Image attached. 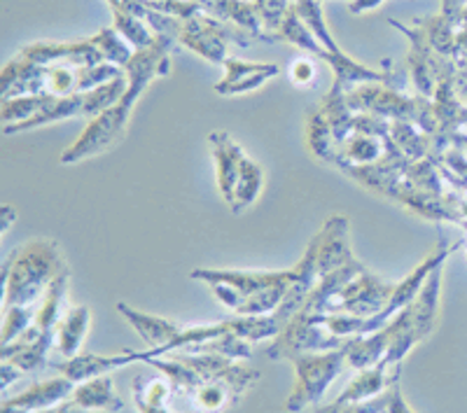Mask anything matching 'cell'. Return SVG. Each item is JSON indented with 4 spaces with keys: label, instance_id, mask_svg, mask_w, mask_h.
<instances>
[{
    "label": "cell",
    "instance_id": "6",
    "mask_svg": "<svg viewBox=\"0 0 467 413\" xmlns=\"http://www.w3.org/2000/svg\"><path fill=\"white\" fill-rule=\"evenodd\" d=\"M346 341L335 336L323 325L314 323L311 318L297 313L292 323L278 334L276 339L266 346V357L271 360H287L290 362L295 356H302V353H323V350H335L341 348Z\"/></svg>",
    "mask_w": 467,
    "mask_h": 413
},
{
    "label": "cell",
    "instance_id": "34",
    "mask_svg": "<svg viewBox=\"0 0 467 413\" xmlns=\"http://www.w3.org/2000/svg\"><path fill=\"white\" fill-rule=\"evenodd\" d=\"M58 413H89V411H85V408H80V407H75L70 399H66V402L58 404Z\"/></svg>",
    "mask_w": 467,
    "mask_h": 413
},
{
    "label": "cell",
    "instance_id": "16",
    "mask_svg": "<svg viewBox=\"0 0 467 413\" xmlns=\"http://www.w3.org/2000/svg\"><path fill=\"white\" fill-rule=\"evenodd\" d=\"M117 311L122 313L124 318H127V323L140 334V339H143L150 348L169 346L171 341L185 329V325L175 323V320L161 318V315H154V313L139 311V308H131L124 302L117 304Z\"/></svg>",
    "mask_w": 467,
    "mask_h": 413
},
{
    "label": "cell",
    "instance_id": "18",
    "mask_svg": "<svg viewBox=\"0 0 467 413\" xmlns=\"http://www.w3.org/2000/svg\"><path fill=\"white\" fill-rule=\"evenodd\" d=\"M70 402L85 411H106V413H122L124 399L117 395L115 383L110 377H99L91 381L80 383L75 387Z\"/></svg>",
    "mask_w": 467,
    "mask_h": 413
},
{
    "label": "cell",
    "instance_id": "3",
    "mask_svg": "<svg viewBox=\"0 0 467 413\" xmlns=\"http://www.w3.org/2000/svg\"><path fill=\"white\" fill-rule=\"evenodd\" d=\"M295 367V386L285 402L287 413H302L304 408L316 407L325 398L329 386L337 381L346 365H348V346L323 353H302L292 357Z\"/></svg>",
    "mask_w": 467,
    "mask_h": 413
},
{
    "label": "cell",
    "instance_id": "25",
    "mask_svg": "<svg viewBox=\"0 0 467 413\" xmlns=\"http://www.w3.org/2000/svg\"><path fill=\"white\" fill-rule=\"evenodd\" d=\"M91 43L99 47V52H101L106 64H115L119 66V68H127V64L133 57V47L124 40L122 36H119V33H117L115 26L101 28V31L91 37Z\"/></svg>",
    "mask_w": 467,
    "mask_h": 413
},
{
    "label": "cell",
    "instance_id": "35",
    "mask_svg": "<svg viewBox=\"0 0 467 413\" xmlns=\"http://www.w3.org/2000/svg\"><path fill=\"white\" fill-rule=\"evenodd\" d=\"M136 408H139L140 413H173L169 407H160V408H154V407H136Z\"/></svg>",
    "mask_w": 467,
    "mask_h": 413
},
{
    "label": "cell",
    "instance_id": "27",
    "mask_svg": "<svg viewBox=\"0 0 467 413\" xmlns=\"http://www.w3.org/2000/svg\"><path fill=\"white\" fill-rule=\"evenodd\" d=\"M37 306H12L3 308V334H0V344L7 346L16 341L26 329H31L36 320Z\"/></svg>",
    "mask_w": 467,
    "mask_h": 413
},
{
    "label": "cell",
    "instance_id": "19",
    "mask_svg": "<svg viewBox=\"0 0 467 413\" xmlns=\"http://www.w3.org/2000/svg\"><path fill=\"white\" fill-rule=\"evenodd\" d=\"M262 187H265V169H262L255 160L245 157L239 170L236 190H234L232 212L241 215L244 211H248V208L257 201V196L262 194Z\"/></svg>",
    "mask_w": 467,
    "mask_h": 413
},
{
    "label": "cell",
    "instance_id": "26",
    "mask_svg": "<svg viewBox=\"0 0 467 413\" xmlns=\"http://www.w3.org/2000/svg\"><path fill=\"white\" fill-rule=\"evenodd\" d=\"M295 10H297V15L302 16V22L306 24L308 31L314 33L316 40H318V43L323 45L327 52H332V54L341 52L339 45L332 40L327 26H325L323 10H320V0H297V3H295Z\"/></svg>",
    "mask_w": 467,
    "mask_h": 413
},
{
    "label": "cell",
    "instance_id": "29",
    "mask_svg": "<svg viewBox=\"0 0 467 413\" xmlns=\"http://www.w3.org/2000/svg\"><path fill=\"white\" fill-rule=\"evenodd\" d=\"M390 399H393V387L386 390L379 398L369 399V402L360 404H339L335 399L332 404H325V407L314 408V413H386L390 407Z\"/></svg>",
    "mask_w": 467,
    "mask_h": 413
},
{
    "label": "cell",
    "instance_id": "8",
    "mask_svg": "<svg viewBox=\"0 0 467 413\" xmlns=\"http://www.w3.org/2000/svg\"><path fill=\"white\" fill-rule=\"evenodd\" d=\"M190 278L202 281L206 285L211 283H224L232 285L234 290H239L244 294V302L257 292H265L269 287H292L299 278V266L295 264L292 269L283 271H239V269H194ZM244 306V304H241Z\"/></svg>",
    "mask_w": 467,
    "mask_h": 413
},
{
    "label": "cell",
    "instance_id": "36",
    "mask_svg": "<svg viewBox=\"0 0 467 413\" xmlns=\"http://www.w3.org/2000/svg\"><path fill=\"white\" fill-rule=\"evenodd\" d=\"M37 413H58V407H52V408H45V411H37Z\"/></svg>",
    "mask_w": 467,
    "mask_h": 413
},
{
    "label": "cell",
    "instance_id": "4",
    "mask_svg": "<svg viewBox=\"0 0 467 413\" xmlns=\"http://www.w3.org/2000/svg\"><path fill=\"white\" fill-rule=\"evenodd\" d=\"M227 40H234L236 45H250L255 37L250 36L244 28H234L232 24H224L215 16L206 15L199 10L197 15H192L190 19H182V31L178 43L190 47L192 52H197L211 64L224 66L227 61Z\"/></svg>",
    "mask_w": 467,
    "mask_h": 413
},
{
    "label": "cell",
    "instance_id": "11",
    "mask_svg": "<svg viewBox=\"0 0 467 413\" xmlns=\"http://www.w3.org/2000/svg\"><path fill=\"white\" fill-rule=\"evenodd\" d=\"M140 362V350H124L119 356H94V353H85V356L64 357V360H49V365L61 374V377L70 378L75 386L91 381V378L108 377L112 371L124 369L129 365Z\"/></svg>",
    "mask_w": 467,
    "mask_h": 413
},
{
    "label": "cell",
    "instance_id": "12",
    "mask_svg": "<svg viewBox=\"0 0 467 413\" xmlns=\"http://www.w3.org/2000/svg\"><path fill=\"white\" fill-rule=\"evenodd\" d=\"M75 387L78 386L66 377L33 383L31 387H26L15 398H3L0 413H37L45 411V408L58 407L61 402L73 398Z\"/></svg>",
    "mask_w": 467,
    "mask_h": 413
},
{
    "label": "cell",
    "instance_id": "1",
    "mask_svg": "<svg viewBox=\"0 0 467 413\" xmlns=\"http://www.w3.org/2000/svg\"><path fill=\"white\" fill-rule=\"evenodd\" d=\"M441 271H444V264L437 266L428 275V281L423 283L414 302L402 308L386 327L367 334V336H353V339L346 341L348 367L360 371L379 365L381 360L400 367L416 346L423 344L435 332L437 318H440Z\"/></svg>",
    "mask_w": 467,
    "mask_h": 413
},
{
    "label": "cell",
    "instance_id": "23",
    "mask_svg": "<svg viewBox=\"0 0 467 413\" xmlns=\"http://www.w3.org/2000/svg\"><path fill=\"white\" fill-rule=\"evenodd\" d=\"M112 26L117 28V33L127 40L133 47V52H140V49L152 47L160 36L148 26V24L136 15H129V12L122 10H112Z\"/></svg>",
    "mask_w": 467,
    "mask_h": 413
},
{
    "label": "cell",
    "instance_id": "13",
    "mask_svg": "<svg viewBox=\"0 0 467 413\" xmlns=\"http://www.w3.org/2000/svg\"><path fill=\"white\" fill-rule=\"evenodd\" d=\"M208 145H211L213 161H215L218 190L220 194H223L224 203L232 208L234 190H236V181H239L241 164H244V160L248 157V152H245L227 131H213L211 136H208Z\"/></svg>",
    "mask_w": 467,
    "mask_h": 413
},
{
    "label": "cell",
    "instance_id": "22",
    "mask_svg": "<svg viewBox=\"0 0 467 413\" xmlns=\"http://www.w3.org/2000/svg\"><path fill=\"white\" fill-rule=\"evenodd\" d=\"M129 89V77H117V80L106 82V85L96 87V89L85 91V106H82V117L87 119H94V117L103 115L110 108H115L117 103L122 101L124 94Z\"/></svg>",
    "mask_w": 467,
    "mask_h": 413
},
{
    "label": "cell",
    "instance_id": "31",
    "mask_svg": "<svg viewBox=\"0 0 467 413\" xmlns=\"http://www.w3.org/2000/svg\"><path fill=\"white\" fill-rule=\"evenodd\" d=\"M22 377H24V371L19 369L15 362L3 360V365H0V390L7 392V387H10L15 381H19Z\"/></svg>",
    "mask_w": 467,
    "mask_h": 413
},
{
    "label": "cell",
    "instance_id": "2",
    "mask_svg": "<svg viewBox=\"0 0 467 413\" xmlns=\"http://www.w3.org/2000/svg\"><path fill=\"white\" fill-rule=\"evenodd\" d=\"M68 269L58 241L36 239L16 248L3 264L5 308L37 306L58 274Z\"/></svg>",
    "mask_w": 467,
    "mask_h": 413
},
{
    "label": "cell",
    "instance_id": "14",
    "mask_svg": "<svg viewBox=\"0 0 467 413\" xmlns=\"http://www.w3.org/2000/svg\"><path fill=\"white\" fill-rule=\"evenodd\" d=\"M400 371L402 365L393 367L388 362H379L374 367H367V369L358 371V377L348 383V386L341 390V395L337 398L339 404H360L369 402V399L379 398L386 390L400 383Z\"/></svg>",
    "mask_w": 467,
    "mask_h": 413
},
{
    "label": "cell",
    "instance_id": "24",
    "mask_svg": "<svg viewBox=\"0 0 467 413\" xmlns=\"http://www.w3.org/2000/svg\"><path fill=\"white\" fill-rule=\"evenodd\" d=\"M57 96L40 94V96H19V98H3V127H16V124H24L28 119L43 112L49 103L54 101Z\"/></svg>",
    "mask_w": 467,
    "mask_h": 413
},
{
    "label": "cell",
    "instance_id": "17",
    "mask_svg": "<svg viewBox=\"0 0 467 413\" xmlns=\"http://www.w3.org/2000/svg\"><path fill=\"white\" fill-rule=\"evenodd\" d=\"M91 327V311L87 304H75L66 311L57 327V350L58 357L80 356V348L85 344V336Z\"/></svg>",
    "mask_w": 467,
    "mask_h": 413
},
{
    "label": "cell",
    "instance_id": "7",
    "mask_svg": "<svg viewBox=\"0 0 467 413\" xmlns=\"http://www.w3.org/2000/svg\"><path fill=\"white\" fill-rule=\"evenodd\" d=\"M127 129L129 117L122 115L117 106L110 108L103 115L89 119L82 136L61 152V164H80V161H87L91 157H99V154L117 148L124 140V136H127Z\"/></svg>",
    "mask_w": 467,
    "mask_h": 413
},
{
    "label": "cell",
    "instance_id": "10",
    "mask_svg": "<svg viewBox=\"0 0 467 413\" xmlns=\"http://www.w3.org/2000/svg\"><path fill=\"white\" fill-rule=\"evenodd\" d=\"M19 57L28 58V61L40 66L64 64L75 66V68H87V66L106 64L99 47L91 43V37L78 40V43H47V40H40V43H33L28 47H24L19 52Z\"/></svg>",
    "mask_w": 467,
    "mask_h": 413
},
{
    "label": "cell",
    "instance_id": "5",
    "mask_svg": "<svg viewBox=\"0 0 467 413\" xmlns=\"http://www.w3.org/2000/svg\"><path fill=\"white\" fill-rule=\"evenodd\" d=\"M395 287H398V283L386 281L381 275L365 269L329 299L325 313H346V315H356V318H374V315L386 311L395 294Z\"/></svg>",
    "mask_w": 467,
    "mask_h": 413
},
{
    "label": "cell",
    "instance_id": "9",
    "mask_svg": "<svg viewBox=\"0 0 467 413\" xmlns=\"http://www.w3.org/2000/svg\"><path fill=\"white\" fill-rule=\"evenodd\" d=\"M314 239L316 248H318L316 250L318 278L335 274L337 269L358 260L356 253H353V245H350V222L346 215H332Z\"/></svg>",
    "mask_w": 467,
    "mask_h": 413
},
{
    "label": "cell",
    "instance_id": "15",
    "mask_svg": "<svg viewBox=\"0 0 467 413\" xmlns=\"http://www.w3.org/2000/svg\"><path fill=\"white\" fill-rule=\"evenodd\" d=\"M276 64H255V61H241V58H227L224 61V77L215 85L220 96H239L255 91L278 75Z\"/></svg>",
    "mask_w": 467,
    "mask_h": 413
},
{
    "label": "cell",
    "instance_id": "32",
    "mask_svg": "<svg viewBox=\"0 0 467 413\" xmlns=\"http://www.w3.org/2000/svg\"><path fill=\"white\" fill-rule=\"evenodd\" d=\"M386 413H414L411 411V407L404 402V395H402V390H400V383H395L393 386V399H390V407H388Z\"/></svg>",
    "mask_w": 467,
    "mask_h": 413
},
{
    "label": "cell",
    "instance_id": "30",
    "mask_svg": "<svg viewBox=\"0 0 467 413\" xmlns=\"http://www.w3.org/2000/svg\"><path fill=\"white\" fill-rule=\"evenodd\" d=\"M287 75H290V82L295 87H311L316 82V75L318 73H316L314 61L308 57H302L292 61Z\"/></svg>",
    "mask_w": 467,
    "mask_h": 413
},
{
    "label": "cell",
    "instance_id": "28",
    "mask_svg": "<svg viewBox=\"0 0 467 413\" xmlns=\"http://www.w3.org/2000/svg\"><path fill=\"white\" fill-rule=\"evenodd\" d=\"M290 0H255V10L260 15V22L265 26L269 43H274V33L281 28L287 10H290Z\"/></svg>",
    "mask_w": 467,
    "mask_h": 413
},
{
    "label": "cell",
    "instance_id": "20",
    "mask_svg": "<svg viewBox=\"0 0 467 413\" xmlns=\"http://www.w3.org/2000/svg\"><path fill=\"white\" fill-rule=\"evenodd\" d=\"M306 145L308 150L318 157V160L329 161V164L337 166L339 148H337V140L335 136H332V129H329L327 117H325L323 110H314L311 115H308Z\"/></svg>",
    "mask_w": 467,
    "mask_h": 413
},
{
    "label": "cell",
    "instance_id": "33",
    "mask_svg": "<svg viewBox=\"0 0 467 413\" xmlns=\"http://www.w3.org/2000/svg\"><path fill=\"white\" fill-rule=\"evenodd\" d=\"M0 212H3V232H0V233L5 236V233L10 232L12 224H15V220L19 218V215H16V211L12 206H3V211H0Z\"/></svg>",
    "mask_w": 467,
    "mask_h": 413
},
{
    "label": "cell",
    "instance_id": "21",
    "mask_svg": "<svg viewBox=\"0 0 467 413\" xmlns=\"http://www.w3.org/2000/svg\"><path fill=\"white\" fill-rule=\"evenodd\" d=\"M192 399H194L202 413H220L234 408L244 398L236 395V390L229 383H224L223 378H213V381L202 383L199 390L192 395Z\"/></svg>",
    "mask_w": 467,
    "mask_h": 413
}]
</instances>
